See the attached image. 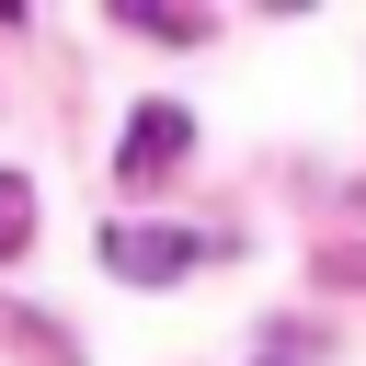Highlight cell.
I'll list each match as a JSON object with an SVG mask.
<instances>
[{"instance_id": "2", "label": "cell", "mask_w": 366, "mask_h": 366, "mask_svg": "<svg viewBox=\"0 0 366 366\" xmlns=\"http://www.w3.org/2000/svg\"><path fill=\"white\" fill-rule=\"evenodd\" d=\"M103 263L126 286H183L194 263H217V240H194V229H103Z\"/></svg>"}, {"instance_id": "1", "label": "cell", "mask_w": 366, "mask_h": 366, "mask_svg": "<svg viewBox=\"0 0 366 366\" xmlns=\"http://www.w3.org/2000/svg\"><path fill=\"white\" fill-rule=\"evenodd\" d=\"M183 160H194V114H183V103H137L126 137H114V172H126V183H172Z\"/></svg>"}, {"instance_id": "3", "label": "cell", "mask_w": 366, "mask_h": 366, "mask_svg": "<svg viewBox=\"0 0 366 366\" xmlns=\"http://www.w3.org/2000/svg\"><path fill=\"white\" fill-rule=\"evenodd\" d=\"M23 252H34V172L0 160V263H23Z\"/></svg>"}]
</instances>
